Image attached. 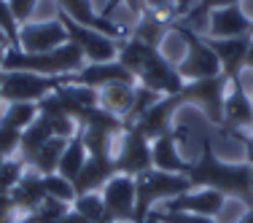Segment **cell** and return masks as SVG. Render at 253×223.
<instances>
[{
    "label": "cell",
    "instance_id": "10",
    "mask_svg": "<svg viewBox=\"0 0 253 223\" xmlns=\"http://www.w3.org/2000/svg\"><path fill=\"white\" fill-rule=\"evenodd\" d=\"M116 159V170L122 175H129V178H137V175L148 172L154 167L151 159V140L143 137L137 129L126 126L124 135L119 137V148L113 153Z\"/></svg>",
    "mask_w": 253,
    "mask_h": 223
},
{
    "label": "cell",
    "instance_id": "44",
    "mask_svg": "<svg viewBox=\"0 0 253 223\" xmlns=\"http://www.w3.org/2000/svg\"><path fill=\"white\" fill-rule=\"evenodd\" d=\"M5 51H8V49H3V46H0V73H3V65H5Z\"/></svg>",
    "mask_w": 253,
    "mask_h": 223
},
{
    "label": "cell",
    "instance_id": "27",
    "mask_svg": "<svg viewBox=\"0 0 253 223\" xmlns=\"http://www.w3.org/2000/svg\"><path fill=\"white\" fill-rule=\"evenodd\" d=\"M65 146H68V140H65V137H51V140L38 150V156L33 159L30 170H35V172H41V175H51V172H57Z\"/></svg>",
    "mask_w": 253,
    "mask_h": 223
},
{
    "label": "cell",
    "instance_id": "20",
    "mask_svg": "<svg viewBox=\"0 0 253 223\" xmlns=\"http://www.w3.org/2000/svg\"><path fill=\"white\" fill-rule=\"evenodd\" d=\"M178 126H172L170 132H165L162 137H156L151 143V159H154V170L162 172H175V175H186L189 161L183 159L178 148Z\"/></svg>",
    "mask_w": 253,
    "mask_h": 223
},
{
    "label": "cell",
    "instance_id": "5",
    "mask_svg": "<svg viewBox=\"0 0 253 223\" xmlns=\"http://www.w3.org/2000/svg\"><path fill=\"white\" fill-rule=\"evenodd\" d=\"M229 89V78L224 73L213 78H200V81H186L180 89V97L186 105H197L202 116L213 126H224V97Z\"/></svg>",
    "mask_w": 253,
    "mask_h": 223
},
{
    "label": "cell",
    "instance_id": "46",
    "mask_svg": "<svg viewBox=\"0 0 253 223\" xmlns=\"http://www.w3.org/2000/svg\"><path fill=\"white\" fill-rule=\"evenodd\" d=\"M3 161H5V156H3V150H0V167H3Z\"/></svg>",
    "mask_w": 253,
    "mask_h": 223
},
{
    "label": "cell",
    "instance_id": "40",
    "mask_svg": "<svg viewBox=\"0 0 253 223\" xmlns=\"http://www.w3.org/2000/svg\"><path fill=\"white\" fill-rule=\"evenodd\" d=\"M16 223H43V221H41L35 213H30V215H19V218H16Z\"/></svg>",
    "mask_w": 253,
    "mask_h": 223
},
{
    "label": "cell",
    "instance_id": "2",
    "mask_svg": "<svg viewBox=\"0 0 253 223\" xmlns=\"http://www.w3.org/2000/svg\"><path fill=\"white\" fill-rule=\"evenodd\" d=\"M116 59L135 75V81L140 83V86L151 89V92H159V94H165V97L167 94H180V89H183V83H186L183 78H180L178 68L165 57V54L159 49H154V46L143 43V40H137L135 35H129V38H124L122 43H119V57Z\"/></svg>",
    "mask_w": 253,
    "mask_h": 223
},
{
    "label": "cell",
    "instance_id": "34",
    "mask_svg": "<svg viewBox=\"0 0 253 223\" xmlns=\"http://www.w3.org/2000/svg\"><path fill=\"white\" fill-rule=\"evenodd\" d=\"M19 146H22V132L8 124H0V150H3L5 159H14L19 153Z\"/></svg>",
    "mask_w": 253,
    "mask_h": 223
},
{
    "label": "cell",
    "instance_id": "36",
    "mask_svg": "<svg viewBox=\"0 0 253 223\" xmlns=\"http://www.w3.org/2000/svg\"><path fill=\"white\" fill-rule=\"evenodd\" d=\"M38 3L41 0H8V5H11V11H14L19 25H27L33 19V11L38 8Z\"/></svg>",
    "mask_w": 253,
    "mask_h": 223
},
{
    "label": "cell",
    "instance_id": "17",
    "mask_svg": "<svg viewBox=\"0 0 253 223\" xmlns=\"http://www.w3.org/2000/svg\"><path fill=\"white\" fill-rule=\"evenodd\" d=\"M253 35H243V38H205L208 46L213 49V54L218 57L221 73L229 81L240 78L245 73V59H248V46H251Z\"/></svg>",
    "mask_w": 253,
    "mask_h": 223
},
{
    "label": "cell",
    "instance_id": "24",
    "mask_svg": "<svg viewBox=\"0 0 253 223\" xmlns=\"http://www.w3.org/2000/svg\"><path fill=\"white\" fill-rule=\"evenodd\" d=\"M86 159H89L86 146H84L81 135H76V137H70L68 146H65L57 172L62 175V178H68V180H76V178H78V172H81V170H84V164H86Z\"/></svg>",
    "mask_w": 253,
    "mask_h": 223
},
{
    "label": "cell",
    "instance_id": "31",
    "mask_svg": "<svg viewBox=\"0 0 253 223\" xmlns=\"http://www.w3.org/2000/svg\"><path fill=\"white\" fill-rule=\"evenodd\" d=\"M143 14H151L156 19L172 25L178 19V0H143Z\"/></svg>",
    "mask_w": 253,
    "mask_h": 223
},
{
    "label": "cell",
    "instance_id": "45",
    "mask_svg": "<svg viewBox=\"0 0 253 223\" xmlns=\"http://www.w3.org/2000/svg\"><path fill=\"white\" fill-rule=\"evenodd\" d=\"M143 223H162V221H159V218H156V215H154V213H148V215H146V221H143Z\"/></svg>",
    "mask_w": 253,
    "mask_h": 223
},
{
    "label": "cell",
    "instance_id": "7",
    "mask_svg": "<svg viewBox=\"0 0 253 223\" xmlns=\"http://www.w3.org/2000/svg\"><path fill=\"white\" fill-rule=\"evenodd\" d=\"M57 86H59V78L22 73V70H3L0 73V100L3 102H35L38 105Z\"/></svg>",
    "mask_w": 253,
    "mask_h": 223
},
{
    "label": "cell",
    "instance_id": "12",
    "mask_svg": "<svg viewBox=\"0 0 253 223\" xmlns=\"http://www.w3.org/2000/svg\"><path fill=\"white\" fill-rule=\"evenodd\" d=\"M59 14H65L68 19H73L76 25L89 27V30H97V33L108 35L113 40H124L132 35V30H124L119 22L108 19V16L100 14V8H94L92 0H54Z\"/></svg>",
    "mask_w": 253,
    "mask_h": 223
},
{
    "label": "cell",
    "instance_id": "43",
    "mask_svg": "<svg viewBox=\"0 0 253 223\" xmlns=\"http://www.w3.org/2000/svg\"><path fill=\"white\" fill-rule=\"evenodd\" d=\"M0 46H3V49H11V43H8V38H5L3 30H0Z\"/></svg>",
    "mask_w": 253,
    "mask_h": 223
},
{
    "label": "cell",
    "instance_id": "47",
    "mask_svg": "<svg viewBox=\"0 0 253 223\" xmlns=\"http://www.w3.org/2000/svg\"><path fill=\"white\" fill-rule=\"evenodd\" d=\"M251 188H253V164H251Z\"/></svg>",
    "mask_w": 253,
    "mask_h": 223
},
{
    "label": "cell",
    "instance_id": "14",
    "mask_svg": "<svg viewBox=\"0 0 253 223\" xmlns=\"http://www.w3.org/2000/svg\"><path fill=\"white\" fill-rule=\"evenodd\" d=\"M68 43V30L59 19H46V22H27L19 27V46L16 49L38 54V51H51Z\"/></svg>",
    "mask_w": 253,
    "mask_h": 223
},
{
    "label": "cell",
    "instance_id": "29",
    "mask_svg": "<svg viewBox=\"0 0 253 223\" xmlns=\"http://www.w3.org/2000/svg\"><path fill=\"white\" fill-rule=\"evenodd\" d=\"M43 188H46V196L51 199H59V202H68L73 204L76 202V186L73 180L62 178L59 172H51V175H43Z\"/></svg>",
    "mask_w": 253,
    "mask_h": 223
},
{
    "label": "cell",
    "instance_id": "49",
    "mask_svg": "<svg viewBox=\"0 0 253 223\" xmlns=\"http://www.w3.org/2000/svg\"><path fill=\"white\" fill-rule=\"evenodd\" d=\"M251 35H253V30H251Z\"/></svg>",
    "mask_w": 253,
    "mask_h": 223
},
{
    "label": "cell",
    "instance_id": "38",
    "mask_svg": "<svg viewBox=\"0 0 253 223\" xmlns=\"http://www.w3.org/2000/svg\"><path fill=\"white\" fill-rule=\"evenodd\" d=\"M119 3H126V5H129V8H132V11H135V14H137V16L143 14V0H108V5H105V8H100V14H102V16H108V19H111L113 8H116Z\"/></svg>",
    "mask_w": 253,
    "mask_h": 223
},
{
    "label": "cell",
    "instance_id": "26",
    "mask_svg": "<svg viewBox=\"0 0 253 223\" xmlns=\"http://www.w3.org/2000/svg\"><path fill=\"white\" fill-rule=\"evenodd\" d=\"M167 33H170V25L162 19H156L151 14H140L137 16V25L132 30V35H135L137 40H143V43L154 46V49H159L162 40L167 38Z\"/></svg>",
    "mask_w": 253,
    "mask_h": 223
},
{
    "label": "cell",
    "instance_id": "32",
    "mask_svg": "<svg viewBox=\"0 0 253 223\" xmlns=\"http://www.w3.org/2000/svg\"><path fill=\"white\" fill-rule=\"evenodd\" d=\"M70 207H73V204L46 196V199H43V204H41V207L35 210V215H38V218L43 221V223H59V221L65 218V215L70 213Z\"/></svg>",
    "mask_w": 253,
    "mask_h": 223
},
{
    "label": "cell",
    "instance_id": "23",
    "mask_svg": "<svg viewBox=\"0 0 253 223\" xmlns=\"http://www.w3.org/2000/svg\"><path fill=\"white\" fill-rule=\"evenodd\" d=\"M51 137H54V132H51L49 118H46V116H38L25 132H22V146H19L16 159H22V164L30 167V164H33V159L38 156V150L43 148L46 143L51 140Z\"/></svg>",
    "mask_w": 253,
    "mask_h": 223
},
{
    "label": "cell",
    "instance_id": "48",
    "mask_svg": "<svg viewBox=\"0 0 253 223\" xmlns=\"http://www.w3.org/2000/svg\"><path fill=\"white\" fill-rule=\"evenodd\" d=\"M0 105H3V100H0Z\"/></svg>",
    "mask_w": 253,
    "mask_h": 223
},
{
    "label": "cell",
    "instance_id": "35",
    "mask_svg": "<svg viewBox=\"0 0 253 223\" xmlns=\"http://www.w3.org/2000/svg\"><path fill=\"white\" fill-rule=\"evenodd\" d=\"M162 223H218L208 215H194V213H162V210H151Z\"/></svg>",
    "mask_w": 253,
    "mask_h": 223
},
{
    "label": "cell",
    "instance_id": "33",
    "mask_svg": "<svg viewBox=\"0 0 253 223\" xmlns=\"http://www.w3.org/2000/svg\"><path fill=\"white\" fill-rule=\"evenodd\" d=\"M19 22H16L14 11H11L8 0H0V30L5 33V38H8L11 49H16L19 46Z\"/></svg>",
    "mask_w": 253,
    "mask_h": 223
},
{
    "label": "cell",
    "instance_id": "16",
    "mask_svg": "<svg viewBox=\"0 0 253 223\" xmlns=\"http://www.w3.org/2000/svg\"><path fill=\"white\" fill-rule=\"evenodd\" d=\"M226 204V196L218 194L213 188H191L186 194H180L175 199H167L162 202V213H194V215H208V218H215L221 215Z\"/></svg>",
    "mask_w": 253,
    "mask_h": 223
},
{
    "label": "cell",
    "instance_id": "21",
    "mask_svg": "<svg viewBox=\"0 0 253 223\" xmlns=\"http://www.w3.org/2000/svg\"><path fill=\"white\" fill-rule=\"evenodd\" d=\"M11 202H14V207L19 210V215H30L35 213V210L43 204L46 199V188H43V175L35 172V170H25L22 175V180L16 183V188L11 191Z\"/></svg>",
    "mask_w": 253,
    "mask_h": 223
},
{
    "label": "cell",
    "instance_id": "30",
    "mask_svg": "<svg viewBox=\"0 0 253 223\" xmlns=\"http://www.w3.org/2000/svg\"><path fill=\"white\" fill-rule=\"evenodd\" d=\"M27 167L22 164V159H5L3 167H0V194H11V191L16 188V183L22 180V175H25Z\"/></svg>",
    "mask_w": 253,
    "mask_h": 223
},
{
    "label": "cell",
    "instance_id": "3",
    "mask_svg": "<svg viewBox=\"0 0 253 223\" xmlns=\"http://www.w3.org/2000/svg\"><path fill=\"white\" fill-rule=\"evenodd\" d=\"M84 65H86L84 51L68 40V43H62L59 49L38 51V54H30V51H22V49H8L5 51L3 70H22V73H38V75H46V78H62V75L78 73Z\"/></svg>",
    "mask_w": 253,
    "mask_h": 223
},
{
    "label": "cell",
    "instance_id": "28",
    "mask_svg": "<svg viewBox=\"0 0 253 223\" xmlns=\"http://www.w3.org/2000/svg\"><path fill=\"white\" fill-rule=\"evenodd\" d=\"M73 210L78 215H84V218L94 221V223H113V221H108V215H105V204H102V194H100V191H97V194L76 196Z\"/></svg>",
    "mask_w": 253,
    "mask_h": 223
},
{
    "label": "cell",
    "instance_id": "42",
    "mask_svg": "<svg viewBox=\"0 0 253 223\" xmlns=\"http://www.w3.org/2000/svg\"><path fill=\"white\" fill-rule=\"evenodd\" d=\"M237 223H253V207H251V210H245V213H243V218H240Z\"/></svg>",
    "mask_w": 253,
    "mask_h": 223
},
{
    "label": "cell",
    "instance_id": "37",
    "mask_svg": "<svg viewBox=\"0 0 253 223\" xmlns=\"http://www.w3.org/2000/svg\"><path fill=\"white\" fill-rule=\"evenodd\" d=\"M19 218V210L14 207L8 194H0V223H16Z\"/></svg>",
    "mask_w": 253,
    "mask_h": 223
},
{
    "label": "cell",
    "instance_id": "41",
    "mask_svg": "<svg viewBox=\"0 0 253 223\" xmlns=\"http://www.w3.org/2000/svg\"><path fill=\"white\" fill-rule=\"evenodd\" d=\"M245 70H253V38H251V46H248V59H245Z\"/></svg>",
    "mask_w": 253,
    "mask_h": 223
},
{
    "label": "cell",
    "instance_id": "15",
    "mask_svg": "<svg viewBox=\"0 0 253 223\" xmlns=\"http://www.w3.org/2000/svg\"><path fill=\"white\" fill-rule=\"evenodd\" d=\"M183 105L186 102L180 94H167V97H162L159 102H154V105L132 124V129H137L143 137H148V140L154 143L156 137H162L165 132H170L172 126H175V113H178V108H183Z\"/></svg>",
    "mask_w": 253,
    "mask_h": 223
},
{
    "label": "cell",
    "instance_id": "39",
    "mask_svg": "<svg viewBox=\"0 0 253 223\" xmlns=\"http://www.w3.org/2000/svg\"><path fill=\"white\" fill-rule=\"evenodd\" d=\"M245 161H248V164H253V129L248 132V137H245Z\"/></svg>",
    "mask_w": 253,
    "mask_h": 223
},
{
    "label": "cell",
    "instance_id": "9",
    "mask_svg": "<svg viewBox=\"0 0 253 223\" xmlns=\"http://www.w3.org/2000/svg\"><path fill=\"white\" fill-rule=\"evenodd\" d=\"M57 19L65 25V30H68V40L84 51L86 62H113V59L119 57V43H122V40H113V38H108V35L97 33V30L76 25L73 19H68V16L59 14V11H57Z\"/></svg>",
    "mask_w": 253,
    "mask_h": 223
},
{
    "label": "cell",
    "instance_id": "19",
    "mask_svg": "<svg viewBox=\"0 0 253 223\" xmlns=\"http://www.w3.org/2000/svg\"><path fill=\"white\" fill-rule=\"evenodd\" d=\"M113 175H119L116 159H113V156H89L86 164H84V170L78 172V178L73 180L76 194L78 196L81 194H97Z\"/></svg>",
    "mask_w": 253,
    "mask_h": 223
},
{
    "label": "cell",
    "instance_id": "8",
    "mask_svg": "<svg viewBox=\"0 0 253 223\" xmlns=\"http://www.w3.org/2000/svg\"><path fill=\"white\" fill-rule=\"evenodd\" d=\"M253 129V94L245 92L243 75L229 81L226 97H224V126L221 132L232 135L234 140H240L245 146V137Z\"/></svg>",
    "mask_w": 253,
    "mask_h": 223
},
{
    "label": "cell",
    "instance_id": "4",
    "mask_svg": "<svg viewBox=\"0 0 253 223\" xmlns=\"http://www.w3.org/2000/svg\"><path fill=\"white\" fill-rule=\"evenodd\" d=\"M191 191V183L186 175L175 172H162V170H148L135 178V196H137V207H135V223H143L146 215L156 210V204L175 199L180 194Z\"/></svg>",
    "mask_w": 253,
    "mask_h": 223
},
{
    "label": "cell",
    "instance_id": "13",
    "mask_svg": "<svg viewBox=\"0 0 253 223\" xmlns=\"http://www.w3.org/2000/svg\"><path fill=\"white\" fill-rule=\"evenodd\" d=\"M59 83H76V86H89L100 92L111 83H137V81L119 59H113V62H86L78 73L62 75Z\"/></svg>",
    "mask_w": 253,
    "mask_h": 223
},
{
    "label": "cell",
    "instance_id": "22",
    "mask_svg": "<svg viewBox=\"0 0 253 223\" xmlns=\"http://www.w3.org/2000/svg\"><path fill=\"white\" fill-rule=\"evenodd\" d=\"M135 97H137V83H111V86L97 92V108L124 121L129 116L132 105H135Z\"/></svg>",
    "mask_w": 253,
    "mask_h": 223
},
{
    "label": "cell",
    "instance_id": "18",
    "mask_svg": "<svg viewBox=\"0 0 253 223\" xmlns=\"http://www.w3.org/2000/svg\"><path fill=\"white\" fill-rule=\"evenodd\" d=\"M253 22L245 16L240 5H226V8H213L208 14V27L202 38H243L251 35Z\"/></svg>",
    "mask_w": 253,
    "mask_h": 223
},
{
    "label": "cell",
    "instance_id": "11",
    "mask_svg": "<svg viewBox=\"0 0 253 223\" xmlns=\"http://www.w3.org/2000/svg\"><path fill=\"white\" fill-rule=\"evenodd\" d=\"M102 204H105V215L113 223H135V178L129 175H113L105 186H102Z\"/></svg>",
    "mask_w": 253,
    "mask_h": 223
},
{
    "label": "cell",
    "instance_id": "6",
    "mask_svg": "<svg viewBox=\"0 0 253 223\" xmlns=\"http://www.w3.org/2000/svg\"><path fill=\"white\" fill-rule=\"evenodd\" d=\"M172 27L178 30L186 38V57L178 62V73L183 81H200V78H213L221 73L218 57L213 54V49L208 46V40L202 35H197L191 27L180 25V22H172Z\"/></svg>",
    "mask_w": 253,
    "mask_h": 223
},
{
    "label": "cell",
    "instance_id": "25",
    "mask_svg": "<svg viewBox=\"0 0 253 223\" xmlns=\"http://www.w3.org/2000/svg\"><path fill=\"white\" fill-rule=\"evenodd\" d=\"M38 116L41 111L35 102H3L0 105V124H8L19 132H25Z\"/></svg>",
    "mask_w": 253,
    "mask_h": 223
},
{
    "label": "cell",
    "instance_id": "1",
    "mask_svg": "<svg viewBox=\"0 0 253 223\" xmlns=\"http://www.w3.org/2000/svg\"><path fill=\"white\" fill-rule=\"evenodd\" d=\"M191 188H213L226 199H237L245 204V210L253 207V188H251V164L248 161H224L215 156L210 137L202 140L200 159L189 161L186 170Z\"/></svg>",
    "mask_w": 253,
    "mask_h": 223
}]
</instances>
